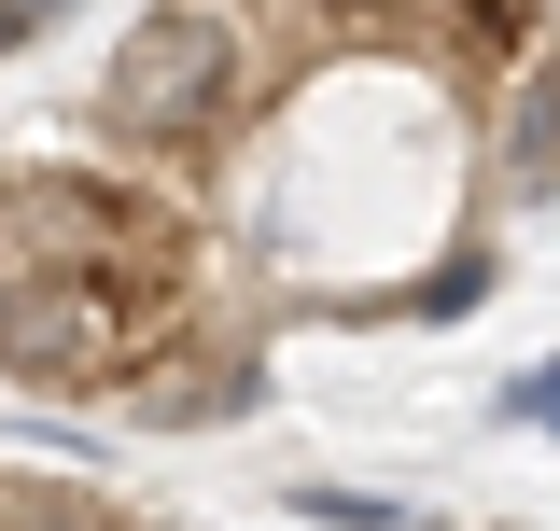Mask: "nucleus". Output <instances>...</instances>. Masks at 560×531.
Returning a JSON list of instances; mask_svg holds the SVG:
<instances>
[{"instance_id":"1","label":"nucleus","mask_w":560,"mask_h":531,"mask_svg":"<svg viewBox=\"0 0 560 531\" xmlns=\"http://www.w3.org/2000/svg\"><path fill=\"white\" fill-rule=\"evenodd\" d=\"M253 113H267V57H253V28H238L224 0L140 14L127 43H113V70H98V98H84V127L113 140V154H140L154 182L224 168V154L253 140Z\"/></svg>"},{"instance_id":"2","label":"nucleus","mask_w":560,"mask_h":531,"mask_svg":"<svg viewBox=\"0 0 560 531\" xmlns=\"http://www.w3.org/2000/svg\"><path fill=\"white\" fill-rule=\"evenodd\" d=\"M0 266H57L113 294H197V197L113 168H0Z\"/></svg>"},{"instance_id":"3","label":"nucleus","mask_w":560,"mask_h":531,"mask_svg":"<svg viewBox=\"0 0 560 531\" xmlns=\"http://www.w3.org/2000/svg\"><path fill=\"white\" fill-rule=\"evenodd\" d=\"M183 308L197 294H113V280H57V266H0V378H28V392H127L140 350Z\"/></svg>"},{"instance_id":"4","label":"nucleus","mask_w":560,"mask_h":531,"mask_svg":"<svg viewBox=\"0 0 560 531\" xmlns=\"http://www.w3.org/2000/svg\"><path fill=\"white\" fill-rule=\"evenodd\" d=\"M253 392H267V350H253V322H224L210 294L154 335V350H140V378H127L140 420H238Z\"/></svg>"},{"instance_id":"5","label":"nucleus","mask_w":560,"mask_h":531,"mask_svg":"<svg viewBox=\"0 0 560 531\" xmlns=\"http://www.w3.org/2000/svg\"><path fill=\"white\" fill-rule=\"evenodd\" d=\"M490 168H504V197H547V182H560V70H547V57H518V70H504Z\"/></svg>"},{"instance_id":"6","label":"nucleus","mask_w":560,"mask_h":531,"mask_svg":"<svg viewBox=\"0 0 560 531\" xmlns=\"http://www.w3.org/2000/svg\"><path fill=\"white\" fill-rule=\"evenodd\" d=\"M0 531H113V504L57 489V475H0Z\"/></svg>"},{"instance_id":"7","label":"nucleus","mask_w":560,"mask_h":531,"mask_svg":"<svg viewBox=\"0 0 560 531\" xmlns=\"http://www.w3.org/2000/svg\"><path fill=\"white\" fill-rule=\"evenodd\" d=\"M477 294H490V252H477V238H463V252L434 266V280H420V294H407V308H420V322H463Z\"/></svg>"},{"instance_id":"8","label":"nucleus","mask_w":560,"mask_h":531,"mask_svg":"<svg viewBox=\"0 0 560 531\" xmlns=\"http://www.w3.org/2000/svg\"><path fill=\"white\" fill-rule=\"evenodd\" d=\"M518 420H547V434H560V364H533V378H518Z\"/></svg>"},{"instance_id":"9","label":"nucleus","mask_w":560,"mask_h":531,"mask_svg":"<svg viewBox=\"0 0 560 531\" xmlns=\"http://www.w3.org/2000/svg\"><path fill=\"white\" fill-rule=\"evenodd\" d=\"M113 531H140V518H113Z\"/></svg>"}]
</instances>
